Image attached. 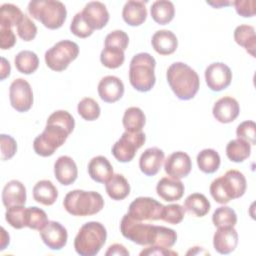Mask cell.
<instances>
[{
    "mask_svg": "<svg viewBox=\"0 0 256 256\" xmlns=\"http://www.w3.org/2000/svg\"><path fill=\"white\" fill-rule=\"evenodd\" d=\"M167 82L180 100L194 98L200 87V79L197 72L183 62L172 63L166 72Z\"/></svg>",
    "mask_w": 256,
    "mask_h": 256,
    "instance_id": "obj_1",
    "label": "cell"
},
{
    "mask_svg": "<svg viewBox=\"0 0 256 256\" xmlns=\"http://www.w3.org/2000/svg\"><path fill=\"white\" fill-rule=\"evenodd\" d=\"M155 66L156 61L149 53L134 55L129 65V81L132 87L139 92L150 91L156 82Z\"/></svg>",
    "mask_w": 256,
    "mask_h": 256,
    "instance_id": "obj_2",
    "label": "cell"
},
{
    "mask_svg": "<svg viewBox=\"0 0 256 256\" xmlns=\"http://www.w3.org/2000/svg\"><path fill=\"white\" fill-rule=\"evenodd\" d=\"M63 206L73 216H90L102 210L104 199L98 192L76 189L66 194Z\"/></svg>",
    "mask_w": 256,
    "mask_h": 256,
    "instance_id": "obj_3",
    "label": "cell"
},
{
    "mask_svg": "<svg viewBox=\"0 0 256 256\" xmlns=\"http://www.w3.org/2000/svg\"><path fill=\"white\" fill-rule=\"evenodd\" d=\"M107 231L103 224L97 221L85 223L74 239V248L81 256H94L99 253L106 242Z\"/></svg>",
    "mask_w": 256,
    "mask_h": 256,
    "instance_id": "obj_4",
    "label": "cell"
},
{
    "mask_svg": "<svg viewBox=\"0 0 256 256\" xmlns=\"http://www.w3.org/2000/svg\"><path fill=\"white\" fill-rule=\"evenodd\" d=\"M28 12L32 18L40 21L46 28L55 30L60 28L67 16L65 5L54 0H34L28 4Z\"/></svg>",
    "mask_w": 256,
    "mask_h": 256,
    "instance_id": "obj_5",
    "label": "cell"
},
{
    "mask_svg": "<svg viewBox=\"0 0 256 256\" xmlns=\"http://www.w3.org/2000/svg\"><path fill=\"white\" fill-rule=\"evenodd\" d=\"M120 231L128 240L142 246L154 245L158 234V226L146 224L125 214L120 223Z\"/></svg>",
    "mask_w": 256,
    "mask_h": 256,
    "instance_id": "obj_6",
    "label": "cell"
},
{
    "mask_svg": "<svg viewBox=\"0 0 256 256\" xmlns=\"http://www.w3.org/2000/svg\"><path fill=\"white\" fill-rule=\"evenodd\" d=\"M69 134L64 127L55 123L46 122L43 132L34 139L33 149L36 154L42 157L51 156L56 149L64 144Z\"/></svg>",
    "mask_w": 256,
    "mask_h": 256,
    "instance_id": "obj_7",
    "label": "cell"
},
{
    "mask_svg": "<svg viewBox=\"0 0 256 256\" xmlns=\"http://www.w3.org/2000/svg\"><path fill=\"white\" fill-rule=\"evenodd\" d=\"M79 54V46L71 40H61L45 52V63L53 71H64Z\"/></svg>",
    "mask_w": 256,
    "mask_h": 256,
    "instance_id": "obj_8",
    "label": "cell"
},
{
    "mask_svg": "<svg viewBox=\"0 0 256 256\" xmlns=\"http://www.w3.org/2000/svg\"><path fill=\"white\" fill-rule=\"evenodd\" d=\"M145 134L140 132L125 131L112 147V154L119 162L126 163L133 160L139 148L145 143Z\"/></svg>",
    "mask_w": 256,
    "mask_h": 256,
    "instance_id": "obj_9",
    "label": "cell"
},
{
    "mask_svg": "<svg viewBox=\"0 0 256 256\" xmlns=\"http://www.w3.org/2000/svg\"><path fill=\"white\" fill-rule=\"evenodd\" d=\"M163 205L151 197H138L134 199L128 208V214L139 221L160 220Z\"/></svg>",
    "mask_w": 256,
    "mask_h": 256,
    "instance_id": "obj_10",
    "label": "cell"
},
{
    "mask_svg": "<svg viewBox=\"0 0 256 256\" xmlns=\"http://www.w3.org/2000/svg\"><path fill=\"white\" fill-rule=\"evenodd\" d=\"M11 106L18 112H26L33 105V91L30 84L23 78L15 79L9 88Z\"/></svg>",
    "mask_w": 256,
    "mask_h": 256,
    "instance_id": "obj_11",
    "label": "cell"
},
{
    "mask_svg": "<svg viewBox=\"0 0 256 256\" xmlns=\"http://www.w3.org/2000/svg\"><path fill=\"white\" fill-rule=\"evenodd\" d=\"M205 80L210 90L222 91L231 84V69L222 62L212 63L205 69Z\"/></svg>",
    "mask_w": 256,
    "mask_h": 256,
    "instance_id": "obj_12",
    "label": "cell"
},
{
    "mask_svg": "<svg viewBox=\"0 0 256 256\" xmlns=\"http://www.w3.org/2000/svg\"><path fill=\"white\" fill-rule=\"evenodd\" d=\"M39 232L44 244L52 250H61L67 243V230L57 221H49Z\"/></svg>",
    "mask_w": 256,
    "mask_h": 256,
    "instance_id": "obj_13",
    "label": "cell"
},
{
    "mask_svg": "<svg viewBox=\"0 0 256 256\" xmlns=\"http://www.w3.org/2000/svg\"><path fill=\"white\" fill-rule=\"evenodd\" d=\"M192 168V162L190 156L183 152L177 151L170 154L164 162L165 172L172 178L181 179L190 173Z\"/></svg>",
    "mask_w": 256,
    "mask_h": 256,
    "instance_id": "obj_14",
    "label": "cell"
},
{
    "mask_svg": "<svg viewBox=\"0 0 256 256\" xmlns=\"http://www.w3.org/2000/svg\"><path fill=\"white\" fill-rule=\"evenodd\" d=\"M222 188L229 200L240 198L244 195L247 187L246 178L238 170H228L219 177Z\"/></svg>",
    "mask_w": 256,
    "mask_h": 256,
    "instance_id": "obj_15",
    "label": "cell"
},
{
    "mask_svg": "<svg viewBox=\"0 0 256 256\" xmlns=\"http://www.w3.org/2000/svg\"><path fill=\"white\" fill-rule=\"evenodd\" d=\"M81 12L84 20L93 30L102 29L109 21V12L99 1L88 2Z\"/></svg>",
    "mask_w": 256,
    "mask_h": 256,
    "instance_id": "obj_16",
    "label": "cell"
},
{
    "mask_svg": "<svg viewBox=\"0 0 256 256\" xmlns=\"http://www.w3.org/2000/svg\"><path fill=\"white\" fill-rule=\"evenodd\" d=\"M240 107L237 100L230 96H225L217 100L213 106L214 118L220 123L233 122L239 115Z\"/></svg>",
    "mask_w": 256,
    "mask_h": 256,
    "instance_id": "obj_17",
    "label": "cell"
},
{
    "mask_svg": "<svg viewBox=\"0 0 256 256\" xmlns=\"http://www.w3.org/2000/svg\"><path fill=\"white\" fill-rule=\"evenodd\" d=\"M98 94L104 102L114 103L122 98L124 94V84L120 78L116 76H105L98 84Z\"/></svg>",
    "mask_w": 256,
    "mask_h": 256,
    "instance_id": "obj_18",
    "label": "cell"
},
{
    "mask_svg": "<svg viewBox=\"0 0 256 256\" xmlns=\"http://www.w3.org/2000/svg\"><path fill=\"white\" fill-rule=\"evenodd\" d=\"M238 244V233L232 226L219 227L213 236L214 249L220 254H229Z\"/></svg>",
    "mask_w": 256,
    "mask_h": 256,
    "instance_id": "obj_19",
    "label": "cell"
},
{
    "mask_svg": "<svg viewBox=\"0 0 256 256\" xmlns=\"http://www.w3.org/2000/svg\"><path fill=\"white\" fill-rule=\"evenodd\" d=\"M54 175L57 181L65 186L75 182L78 176L77 165L69 156H60L54 163Z\"/></svg>",
    "mask_w": 256,
    "mask_h": 256,
    "instance_id": "obj_20",
    "label": "cell"
},
{
    "mask_svg": "<svg viewBox=\"0 0 256 256\" xmlns=\"http://www.w3.org/2000/svg\"><path fill=\"white\" fill-rule=\"evenodd\" d=\"M164 158V152L160 148H148L140 156L139 168L146 176H154L159 172Z\"/></svg>",
    "mask_w": 256,
    "mask_h": 256,
    "instance_id": "obj_21",
    "label": "cell"
},
{
    "mask_svg": "<svg viewBox=\"0 0 256 256\" xmlns=\"http://www.w3.org/2000/svg\"><path fill=\"white\" fill-rule=\"evenodd\" d=\"M184 184L172 177H164L160 179L156 186V192L160 198L167 202L180 200L184 194Z\"/></svg>",
    "mask_w": 256,
    "mask_h": 256,
    "instance_id": "obj_22",
    "label": "cell"
},
{
    "mask_svg": "<svg viewBox=\"0 0 256 256\" xmlns=\"http://www.w3.org/2000/svg\"><path fill=\"white\" fill-rule=\"evenodd\" d=\"M2 202L6 208L24 205L26 202V188L22 182L11 180L3 188Z\"/></svg>",
    "mask_w": 256,
    "mask_h": 256,
    "instance_id": "obj_23",
    "label": "cell"
},
{
    "mask_svg": "<svg viewBox=\"0 0 256 256\" xmlns=\"http://www.w3.org/2000/svg\"><path fill=\"white\" fill-rule=\"evenodd\" d=\"M153 49L160 55H170L174 53L178 46L176 35L170 30H158L151 39Z\"/></svg>",
    "mask_w": 256,
    "mask_h": 256,
    "instance_id": "obj_24",
    "label": "cell"
},
{
    "mask_svg": "<svg viewBox=\"0 0 256 256\" xmlns=\"http://www.w3.org/2000/svg\"><path fill=\"white\" fill-rule=\"evenodd\" d=\"M89 176L98 183H106L114 174L113 167L104 156L93 157L88 163Z\"/></svg>",
    "mask_w": 256,
    "mask_h": 256,
    "instance_id": "obj_25",
    "label": "cell"
},
{
    "mask_svg": "<svg viewBox=\"0 0 256 256\" xmlns=\"http://www.w3.org/2000/svg\"><path fill=\"white\" fill-rule=\"evenodd\" d=\"M146 2L143 1H127L122 10L123 20L130 26H139L144 23L147 17Z\"/></svg>",
    "mask_w": 256,
    "mask_h": 256,
    "instance_id": "obj_26",
    "label": "cell"
},
{
    "mask_svg": "<svg viewBox=\"0 0 256 256\" xmlns=\"http://www.w3.org/2000/svg\"><path fill=\"white\" fill-rule=\"evenodd\" d=\"M33 198L38 203L50 206L58 198V190L50 180H40L33 187Z\"/></svg>",
    "mask_w": 256,
    "mask_h": 256,
    "instance_id": "obj_27",
    "label": "cell"
},
{
    "mask_svg": "<svg viewBox=\"0 0 256 256\" xmlns=\"http://www.w3.org/2000/svg\"><path fill=\"white\" fill-rule=\"evenodd\" d=\"M234 40L238 45L243 47L247 53L255 57L256 34L253 26L246 24L237 26L234 30Z\"/></svg>",
    "mask_w": 256,
    "mask_h": 256,
    "instance_id": "obj_28",
    "label": "cell"
},
{
    "mask_svg": "<svg viewBox=\"0 0 256 256\" xmlns=\"http://www.w3.org/2000/svg\"><path fill=\"white\" fill-rule=\"evenodd\" d=\"M105 189L108 196L116 201L125 199L130 193V185L122 174H113L105 183Z\"/></svg>",
    "mask_w": 256,
    "mask_h": 256,
    "instance_id": "obj_29",
    "label": "cell"
},
{
    "mask_svg": "<svg viewBox=\"0 0 256 256\" xmlns=\"http://www.w3.org/2000/svg\"><path fill=\"white\" fill-rule=\"evenodd\" d=\"M152 19L160 24L165 25L171 22L175 15V7L171 1L158 0L152 3L150 8Z\"/></svg>",
    "mask_w": 256,
    "mask_h": 256,
    "instance_id": "obj_30",
    "label": "cell"
},
{
    "mask_svg": "<svg viewBox=\"0 0 256 256\" xmlns=\"http://www.w3.org/2000/svg\"><path fill=\"white\" fill-rule=\"evenodd\" d=\"M184 209L197 217H203L210 211V202L201 193H192L184 201Z\"/></svg>",
    "mask_w": 256,
    "mask_h": 256,
    "instance_id": "obj_31",
    "label": "cell"
},
{
    "mask_svg": "<svg viewBox=\"0 0 256 256\" xmlns=\"http://www.w3.org/2000/svg\"><path fill=\"white\" fill-rule=\"evenodd\" d=\"M146 117L139 107H129L125 110L122 123L128 132H140L144 127Z\"/></svg>",
    "mask_w": 256,
    "mask_h": 256,
    "instance_id": "obj_32",
    "label": "cell"
},
{
    "mask_svg": "<svg viewBox=\"0 0 256 256\" xmlns=\"http://www.w3.org/2000/svg\"><path fill=\"white\" fill-rule=\"evenodd\" d=\"M16 69L22 74H32L39 66V59L36 53L30 50L20 51L14 58Z\"/></svg>",
    "mask_w": 256,
    "mask_h": 256,
    "instance_id": "obj_33",
    "label": "cell"
},
{
    "mask_svg": "<svg viewBox=\"0 0 256 256\" xmlns=\"http://www.w3.org/2000/svg\"><path fill=\"white\" fill-rule=\"evenodd\" d=\"M197 165L199 169L206 174H212L216 172L220 166L221 159L214 149H204L197 155Z\"/></svg>",
    "mask_w": 256,
    "mask_h": 256,
    "instance_id": "obj_34",
    "label": "cell"
},
{
    "mask_svg": "<svg viewBox=\"0 0 256 256\" xmlns=\"http://www.w3.org/2000/svg\"><path fill=\"white\" fill-rule=\"evenodd\" d=\"M251 153V145L242 139H233L226 146V155L233 162H243Z\"/></svg>",
    "mask_w": 256,
    "mask_h": 256,
    "instance_id": "obj_35",
    "label": "cell"
},
{
    "mask_svg": "<svg viewBox=\"0 0 256 256\" xmlns=\"http://www.w3.org/2000/svg\"><path fill=\"white\" fill-rule=\"evenodd\" d=\"M0 26L2 27H10L17 26L24 14L19 9L18 6L5 3L0 7Z\"/></svg>",
    "mask_w": 256,
    "mask_h": 256,
    "instance_id": "obj_36",
    "label": "cell"
},
{
    "mask_svg": "<svg viewBox=\"0 0 256 256\" xmlns=\"http://www.w3.org/2000/svg\"><path fill=\"white\" fill-rule=\"evenodd\" d=\"M49 222L47 218V214L44 210L36 207H26L25 211V227L34 229V230H42L46 224Z\"/></svg>",
    "mask_w": 256,
    "mask_h": 256,
    "instance_id": "obj_37",
    "label": "cell"
},
{
    "mask_svg": "<svg viewBox=\"0 0 256 256\" xmlns=\"http://www.w3.org/2000/svg\"><path fill=\"white\" fill-rule=\"evenodd\" d=\"M125 60L124 51L115 47H104L100 54V61L103 66L109 69L120 67Z\"/></svg>",
    "mask_w": 256,
    "mask_h": 256,
    "instance_id": "obj_38",
    "label": "cell"
},
{
    "mask_svg": "<svg viewBox=\"0 0 256 256\" xmlns=\"http://www.w3.org/2000/svg\"><path fill=\"white\" fill-rule=\"evenodd\" d=\"M212 222L217 228L227 226L234 227L237 223V215L232 208L228 206H220L214 211Z\"/></svg>",
    "mask_w": 256,
    "mask_h": 256,
    "instance_id": "obj_39",
    "label": "cell"
},
{
    "mask_svg": "<svg viewBox=\"0 0 256 256\" xmlns=\"http://www.w3.org/2000/svg\"><path fill=\"white\" fill-rule=\"evenodd\" d=\"M78 114L87 121H94L100 116V106L99 104L90 97L83 98L77 106Z\"/></svg>",
    "mask_w": 256,
    "mask_h": 256,
    "instance_id": "obj_40",
    "label": "cell"
},
{
    "mask_svg": "<svg viewBox=\"0 0 256 256\" xmlns=\"http://www.w3.org/2000/svg\"><path fill=\"white\" fill-rule=\"evenodd\" d=\"M25 211L24 205L9 207L5 212V219L13 228L22 229L25 227Z\"/></svg>",
    "mask_w": 256,
    "mask_h": 256,
    "instance_id": "obj_41",
    "label": "cell"
},
{
    "mask_svg": "<svg viewBox=\"0 0 256 256\" xmlns=\"http://www.w3.org/2000/svg\"><path fill=\"white\" fill-rule=\"evenodd\" d=\"M185 215V209L180 204H169L163 207L161 219L169 224H179Z\"/></svg>",
    "mask_w": 256,
    "mask_h": 256,
    "instance_id": "obj_42",
    "label": "cell"
},
{
    "mask_svg": "<svg viewBox=\"0 0 256 256\" xmlns=\"http://www.w3.org/2000/svg\"><path fill=\"white\" fill-rule=\"evenodd\" d=\"M47 123H55L64 127L70 134L74 130L75 120L73 116L65 110H57L53 112L47 119Z\"/></svg>",
    "mask_w": 256,
    "mask_h": 256,
    "instance_id": "obj_43",
    "label": "cell"
},
{
    "mask_svg": "<svg viewBox=\"0 0 256 256\" xmlns=\"http://www.w3.org/2000/svg\"><path fill=\"white\" fill-rule=\"evenodd\" d=\"M16 28L18 36L24 41H31L36 37L37 27L35 23L25 14L16 26Z\"/></svg>",
    "mask_w": 256,
    "mask_h": 256,
    "instance_id": "obj_44",
    "label": "cell"
},
{
    "mask_svg": "<svg viewBox=\"0 0 256 256\" xmlns=\"http://www.w3.org/2000/svg\"><path fill=\"white\" fill-rule=\"evenodd\" d=\"M70 31L79 38H86L93 33V29L84 20L82 12H78L73 17L70 24Z\"/></svg>",
    "mask_w": 256,
    "mask_h": 256,
    "instance_id": "obj_45",
    "label": "cell"
},
{
    "mask_svg": "<svg viewBox=\"0 0 256 256\" xmlns=\"http://www.w3.org/2000/svg\"><path fill=\"white\" fill-rule=\"evenodd\" d=\"M237 138L248 142L250 145L256 143V125L254 121L247 120L240 123L236 129Z\"/></svg>",
    "mask_w": 256,
    "mask_h": 256,
    "instance_id": "obj_46",
    "label": "cell"
},
{
    "mask_svg": "<svg viewBox=\"0 0 256 256\" xmlns=\"http://www.w3.org/2000/svg\"><path fill=\"white\" fill-rule=\"evenodd\" d=\"M105 47H115L123 51L129 44V37L123 30H114L105 37Z\"/></svg>",
    "mask_w": 256,
    "mask_h": 256,
    "instance_id": "obj_47",
    "label": "cell"
},
{
    "mask_svg": "<svg viewBox=\"0 0 256 256\" xmlns=\"http://www.w3.org/2000/svg\"><path fill=\"white\" fill-rule=\"evenodd\" d=\"M177 240V233L168 227L158 226V234L155 242V246L164 248H171Z\"/></svg>",
    "mask_w": 256,
    "mask_h": 256,
    "instance_id": "obj_48",
    "label": "cell"
},
{
    "mask_svg": "<svg viewBox=\"0 0 256 256\" xmlns=\"http://www.w3.org/2000/svg\"><path fill=\"white\" fill-rule=\"evenodd\" d=\"M0 141H1V159L3 161L11 159L17 151V143L15 139L10 135L1 134Z\"/></svg>",
    "mask_w": 256,
    "mask_h": 256,
    "instance_id": "obj_49",
    "label": "cell"
},
{
    "mask_svg": "<svg viewBox=\"0 0 256 256\" xmlns=\"http://www.w3.org/2000/svg\"><path fill=\"white\" fill-rule=\"evenodd\" d=\"M237 14L242 17H253L256 12V3L254 0H237L233 2Z\"/></svg>",
    "mask_w": 256,
    "mask_h": 256,
    "instance_id": "obj_50",
    "label": "cell"
},
{
    "mask_svg": "<svg viewBox=\"0 0 256 256\" xmlns=\"http://www.w3.org/2000/svg\"><path fill=\"white\" fill-rule=\"evenodd\" d=\"M16 43V36L10 27L0 26V47L2 50L12 48Z\"/></svg>",
    "mask_w": 256,
    "mask_h": 256,
    "instance_id": "obj_51",
    "label": "cell"
},
{
    "mask_svg": "<svg viewBox=\"0 0 256 256\" xmlns=\"http://www.w3.org/2000/svg\"><path fill=\"white\" fill-rule=\"evenodd\" d=\"M210 194L213 197V199L219 204H227L230 202L222 188L219 178H216L215 180L212 181L210 185Z\"/></svg>",
    "mask_w": 256,
    "mask_h": 256,
    "instance_id": "obj_52",
    "label": "cell"
},
{
    "mask_svg": "<svg viewBox=\"0 0 256 256\" xmlns=\"http://www.w3.org/2000/svg\"><path fill=\"white\" fill-rule=\"evenodd\" d=\"M141 256L144 255H158V256H168V255H178L177 252L171 250L170 248H164L160 246H155V245H150L143 249L140 252Z\"/></svg>",
    "mask_w": 256,
    "mask_h": 256,
    "instance_id": "obj_53",
    "label": "cell"
},
{
    "mask_svg": "<svg viewBox=\"0 0 256 256\" xmlns=\"http://www.w3.org/2000/svg\"><path fill=\"white\" fill-rule=\"evenodd\" d=\"M106 256H112V255H119V256H128L129 251L123 246L122 244L115 243L113 245H110L108 247V250L105 252Z\"/></svg>",
    "mask_w": 256,
    "mask_h": 256,
    "instance_id": "obj_54",
    "label": "cell"
},
{
    "mask_svg": "<svg viewBox=\"0 0 256 256\" xmlns=\"http://www.w3.org/2000/svg\"><path fill=\"white\" fill-rule=\"evenodd\" d=\"M1 80H4L5 78H7L10 75L11 72V67H10V63L4 58H1Z\"/></svg>",
    "mask_w": 256,
    "mask_h": 256,
    "instance_id": "obj_55",
    "label": "cell"
},
{
    "mask_svg": "<svg viewBox=\"0 0 256 256\" xmlns=\"http://www.w3.org/2000/svg\"><path fill=\"white\" fill-rule=\"evenodd\" d=\"M9 242H10L9 235L5 231V229L2 227L1 228V248H0V250H4L6 248V246L9 244Z\"/></svg>",
    "mask_w": 256,
    "mask_h": 256,
    "instance_id": "obj_56",
    "label": "cell"
},
{
    "mask_svg": "<svg viewBox=\"0 0 256 256\" xmlns=\"http://www.w3.org/2000/svg\"><path fill=\"white\" fill-rule=\"evenodd\" d=\"M197 255V254H208L209 255V252L206 251L204 248L202 247H198V246H195L193 248H191L188 252H187V255Z\"/></svg>",
    "mask_w": 256,
    "mask_h": 256,
    "instance_id": "obj_57",
    "label": "cell"
},
{
    "mask_svg": "<svg viewBox=\"0 0 256 256\" xmlns=\"http://www.w3.org/2000/svg\"><path fill=\"white\" fill-rule=\"evenodd\" d=\"M207 4L212 5V6H213V7H215V8H218V7H221V6H226V5H229V4H233V2L218 1V2H207Z\"/></svg>",
    "mask_w": 256,
    "mask_h": 256,
    "instance_id": "obj_58",
    "label": "cell"
}]
</instances>
